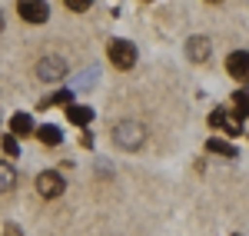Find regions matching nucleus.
Wrapping results in <instances>:
<instances>
[{
	"label": "nucleus",
	"mask_w": 249,
	"mask_h": 236,
	"mask_svg": "<svg viewBox=\"0 0 249 236\" xmlns=\"http://www.w3.org/2000/svg\"><path fill=\"white\" fill-rule=\"evenodd\" d=\"M17 186V170L10 163H0V193H10Z\"/></svg>",
	"instance_id": "obj_11"
},
{
	"label": "nucleus",
	"mask_w": 249,
	"mask_h": 236,
	"mask_svg": "<svg viewBox=\"0 0 249 236\" xmlns=\"http://www.w3.org/2000/svg\"><path fill=\"white\" fill-rule=\"evenodd\" d=\"M7 236H20V226H17V223H7Z\"/></svg>",
	"instance_id": "obj_18"
},
{
	"label": "nucleus",
	"mask_w": 249,
	"mask_h": 236,
	"mask_svg": "<svg viewBox=\"0 0 249 236\" xmlns=\"http://www.w3.org/2000/svg\"><path fill=\"white\" fill-rule=\"evenodd\" d=\"M232 110H236V123H243V117H246V93L243 90L232 97Z\"/></svg>",
	"instance_id": "obj_15"
},
{
	"label": "nucleus",
	"mask_w": 249,
	"mask_h": 236,
	"mask_svg": "<svg viewBox=\"0 0 249 236\" xmlns=\"http://www.w3.org/2000/svg\"><path fill=\"white\" fill-rule=\"evenodd\" d=\"M226 123H230L226 110H223V107H216V110L210 113V127H213V130H226Z\"/></svg>",
	"instance_id": "obj_14"
},
{
	"label": "nucleus",
	"mask_w": 249,
	"mask_h": 236,
	"mask_svg": "<svg viewBox=\"0 0 249 236\" xmlns=\"http://www.w3.org/2000/svg\"><path fill=\"white\" fill-rule=\"evenodd\" d=\"M206 153H216V157H236V146L226 143V140H210V143H206Z\"/></svg>",
	"instance_id": "obj_12"
},
{
	"label": "nucleus",
	"mask_w": 249,
	"mask_h": 236,
	"mask_svg": "<svg viewBox=\"0 0 249 236\" xmlns=\"http://www.w3.org/2000/svg\"><path fill=\"white\" fill-rule=\"evenodd\" d=\"M34 133L40 137V143H43V146H60V143H63V133H60V127H53V123H47V127H37Z\"/></svg>",
	"instance_id": "obj_9"
},
{
	"label": "nucleus",
	"mask_w": 249,
	"mask_h": 236,
	"mask_svg": "<svg viewBox=\"0 0 249 236\" xmlns=\"http://www.w3.org/2000/svg\"><path fill=\"white\" fill-rule=\"evenodd\" d=\"M0 143H3V153H7V157H17V153H20V143L14 137H3Z\"/></svg>",
	"instance_id": "obj_16"
},
{
	"label": "nucleus",
	"mask_w": 249,
	"mask_h": 236,
	"mask_svg": "<svg viewBox=\"0 0 249 236\" xmlns=\"http://www.w3.org/2000/svg\"><path fill=\"white\" fill-rule=\"evenodd\" d=\"M34 133V120H30V113H14L10 117V137H30Z\"/></svg>",
	"instance_id": "obj_6"
},
{
	"label": "nucleus",
	"mask_w": 249,
	"mask_h": 236,
	"mask_svg": "<svg viewBox=\"0 0 249 236\" xmlns=\"http://www.w3.org/2000/svg\"><path fill=\"white\" fill-rule=\"evenodd\" d=\"M226 70H230V77H236V80L246 77V50L230 54V57H226Z\"/></svg>",
	"instance_id": "obj_8"
},
{
	"label": "nucleus",
	"mask_w": 249,
	"mask_h": 236,
	"mask_svg": "<svg viewBox=\"0 0 249 236\" xmlns=\"http://www.w3.org/2000/svg\"><path fill=\"white\" fill-rule=\"evenodd\" d=\"M67 120L77 123V127H87V123L93 120V110H90V107H77V103H70V107H67Z\"/></svg>",
	"instance_id": "obj_10"
},
{
	"label": "nucleus",
	"mask_w": 249,
	"mask_h": 236,
	"mask_svg": "<svg viewBox=\"0 0 249 236\" xmlns=\"http://www.w3.org/2000/svg\"><path fill=\"white\" fill-rule=\"evenodd\" d=\"M17 14L27 20V23H43V20H50V7H47L43 0H20Z\"/></svg>",
	"instance_id": "obj_4"
},
{
	"label": "nucleus",
	"mask_w": 249,
	"mask_h": 236,
	"mask_svg": "<svg viewBox=\"0 0 249 236\" xmlns=\"http://www.w3.org/2000/svg\"><path fill=\"white\" fill-rule=\"evenodd\" d=\"M107 54H110V63H113L116 70H130L136 63V47L130 40H113Z\"/></svg>",
	"instance_id": "obj_1"
},
{
	"label": "nucleus",
	"mask_w": 249,
	"mask_h": 236,
	"mask_svg": "<svg viewBox=\"0 0 249 236\" xmlns=\"http://www.w3.org/2000/svg\"><path fill=\"white\" fill-rule=\"evenodd\" d=\"M67 7L77 10V14H83V10H90V0H67Z\"/></svg>",
	"instance_id": "obj_17"
},
{
	"label": "nucleus",
	"mask_w": 249,
	"mask_h": 236,
	"mask_svg": "<svg viewBox=\"0 0 249 236\" xmlns=\"http://www.w3.org/2000/svg\"><path fill=\"white\" fill-rule=\"evenodd\" d=\"M63 177H60L57 170H43L37 177V190H40V197H47V200H57L60 193H63Z\"/></svg>",
	"instance_id": "obj_3"
},
{
	"label": "nucleus",
	"mask_w": 249,
	"mask_h": 236,
	"mask_svg": "<svg viewBox=\"0 0 249 236\" xmlns=\"http://www.w3.org/2000/svg\"><path fill=\"white\" fill-rule=\"evenodd\" d=\"M70 100H73L70 90H60V93H53V97L40 100V110H47V107H70Z\"/></svg>",
	"instance_id": "obj_13"
},
{
	"label": "nucleus",
	"mask_w": 249,
	"mask_h": 236,
	"mask_svg": "<svg viewBox=\"0 0 249 236\" xmlns=\"http://www.w3.org/2000/svg\"><path fill=\"white\" fill-rule=\"evenodd\" d=\"M0 30H3V23H0Z\"/></svg>",
	"instance_id": "obj_19"
},
{
	"label": "nucleus",
	"mask_w": 249,
	"mask_h": 236,
	"mask_svg": "<svg viewBox=\"0 0 249 236\" xmlns=\"http://www.w3.org/2000/svg\"><path fill=\"white\" fill-rule=\"evenodd\" d=\"M113 137H116V143H120L123 150H140L143 140H146V130H143L140 123H120Z\"/></svg>",
	"instance_id": "obj_2"
},
{
	"label": "nucleus",
	"mask_w": 249,
	"mask_h": 236,
	"mask_svg": "<svg viewBox=\"0 0 249 236\" xmlns=\"http://www.w3.org/2000/svg\"><path fill=\"white\" fill-rule=\"evenodd\" d=\"M37 77L40 80H63L67 77V63L60 57H43L37 63Z\"/></svg>",
	"instance_id": "obj_5"
},
{
	"label": "nucleus",
	"mask_w": 249,
	"mask_h": 236,
	"mask_svg": "<svg viewBox=\"0 0 249 236\" xmlns=\"http://www.w3.org/2000/svg\"><path fill=\"white\" fill-rule=\"evenodd\" d=\"M186 54H190V60L203 63V60H210L213 47H210V40H206V37H193V40H190V47H186Z\"/></svg>",
	"instance_id": "obj_7"
}]
</instances>
